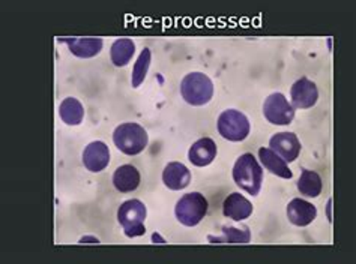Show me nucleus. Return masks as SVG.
<instances>
[{
	"label": "nucleus",
	"instance_id": "nucleus-1",
	"mask_svg": "<svg viewBox=\"0 0 356 264\" xmlns=\"http://www.w3.org/2000/svg\"><path fill=\"white\" fill-rule=\"evenodd\" d=\"M232 176L235 183L242 191L256 197L260 192L261 182H264V168L259 164L257 158L245 152L242 154L232 170Z\"/></svg>",
	"mask_w": 356,
	"mask_h": 264
},
{
	"label": "nucleus",
	"instance_id": "nucleus-5",
	"mask_svg": "<svg viewBox=\"0 0 356 264\" xmlns=\"http://www.w3.org/2000/svg\"><path fill=\"white\" fill-rule=\"evenodd\" d=\"M208 200L200 192H188L182 195L176 203V220L185 227H195L208 213Z\"/></svg>",
	"mask_w": 356,
	"mask_h": 264
},
{
	"label": "nucleus",
	"instance_id": "nucleus-15",
	"mask_svg": "<svg viewBox=\"0 0 356 264\" xmlns=\"http://www.w3.org/2000/svg\"><path fill=\"white\" fill-rule=\"evenodd\" d=\"M222 213L227 218L241 222L247 220L252 213V204L248 198L243 197L241 192H233L222 203Z\"/></svg>",
	"mask_w": 356,
	"mask_h": 264
},
{
	"label": "nucleus",
	"instance_id": "nucleus-21",
	"mask_svg": "<svg viewBox=\"0 0 356 264\" xmlns=\"http://www.w3.org/2000/svg\"><path fill=\"white\" fill-rule=\"evenodd\" d=\"M211 243H248L251 240V231L247 225L241 227H230V225H222L221 236H208Z\"/></svg>",
	"mask_w": 356,
	"mask_h": 264
},
{
	"label": "nucleus",
	"instance_id": "nucleus-20",
	"mask_svg": "<svg viewBox=\"0 0 356 264\" xmlns=\"http://www.w3.org/2000/svg\"><path fill=\"white\" fill-rule=\"evenodd\" d=\"M296 186L302 195L316 198L322 192V188H323L322 177L318 176V173L313 172V170L301 168V176H299Z\"/></svg>",
	"mask_w": 356,
	"mask_h": 264
},
{
	"label": "nucleus",
	"instance_id": "nucleus-2",
	"mask_svg": "<svg viewBox=\"0 0 356 264\" xmlns=\"http://www.w3.org/2000/svg\"><path fill=\"white\" fill-rule=\"evenodd\" d=\"M113 143L122 154L129 156L138 155L149 143L147 131L136 122H125L115 128Z\"/></svg>",
	"mask_w": 356,
	"mask_h": 264
},
{
	"label": "nucleus",
	"instance_id": "nucleus-11",
	"mask_svg": "<svg viewBox=\"0 0 356 264\" xmlns=\"http://www.w3.org/2000/svg\"><path fill=\"white\" fill-rule=\"evenodd\" d=\"M59 42L67 44L70 51L80 59L93 58V56L99 54L102 47H104V40H102V38L68 36V38H59Z\"/></svg>",
	"mask_w": 356,
	"mask_h": 264
},
{
	"label": "nucleus",
	"instance_id": "nucleus-18",
	"mask_svg": "<svg viewBox=\"0 0 356 264\" xmlns=\"http://www.w3.org/2000/svg\"><path fill=\"white\" fill-rule=\"evenodd\" d=\"M136 54V42L131 38H118L110 47V58L115 66H127Z\"/></svg>",
	"mask_w": 356,
	"mask_h": 264
},
{
	"label": "nucleus",
	"instance_id": "nucleus-3",
	"mask_svg": "<svg viewBox=\"0 0 356 264\" xmlns=\"http://www.w3.org/2000/svg\"><path fill=\"white\" fill-rule=\"evenodd\" d=\"M147 216L146 204L138 198H129L120 204L118 211V221L124 229L127 238H140L146 233L145 221Z\"/></svg>",
	"mask_w": 356,
	"mask_h": 264
},
{
	"label": "nucleus",
	"instance_id": "nucleus-24",
	"mask_svg": "<svg viewBox=\"0 0 356 264\" xmlns=\"http://www.w3.org/2000/svg\"><path fill=\"white\" fill-rule=\"evenodd\" d=\"M152 242H154V243H156V242H159V243H164L165 240H164V239H163L161 236H159V234L154 233V234H152Z\"/></svg>",
	"mask_w": 356,
	"mask_h": 264
},
{
	"label": "nucleus",
	"instance_id": "nucleus-4",
	"mask_svg": "<svg viewBox=\"0 0 356 264\" xmlns=\"http://www.w3.org/2000/svg\"><path fill=\"white\" fill-rule=\"evenodd\" d=\"M181 95L191 106H204L213 97V83L204 72H188L181 80Z\"/></svg>",
	"mask_w": 356,
	"mask_h": 264
},
{
	"label": "nucleus",
	"instance_id": "nucleus-10",
	"mask_svg": "<svg viewBox=\"0 0 356 264\" xmlns=\"http://www.w3.org/2000/svg\"><path fill=\"white\" fill-rule=\"evenodd\" d=\"M83 164L92 173H99L110 164V149L101 140L89 143L83 150Z\"/></svg>",
	"mask_w": 356,
	"mask_h": 264
},
{
	"label": "nucleus",
	"instance_id": "nucleus-17",
	"mask_svg": "<svg viewBox=\"0 0 356 264\" xmlns=\"http://www.w3.org/2000/svg\"><path fill=\"white\" fill-rule=\"evenodd\" d=\"M259 158L261 164H264L265 168H268L270 173L277 174L278 177L283 179H292L293 173L292 170L289 168L287 163L280 155H277L274 150H270L269 147H260L259 149Z\"/></svg>",
	"mask_w": 356,
	"mask_h": 264
},
{
	"label": "nucleus",
	"instance_id": "nucleus-19",
	"mask_svg": "<svg viewBox=\"0 0 356 264\" xmlns=\"http://www.w3.org/2000/svg\"><path fill=\"white\" fill-rule=\"evenodd\" d=\"M59 116L67 125L77 126L84 119V107L80 99L67 97L59 104Z\"/></svg>",
	"mask_w": 356,
	"mask_h": 264
},
{
	"label": "nucleus",
	"instance_id": "nucleus-22",
	"mask_svg": "<svg viewBox=\"0 0 356 264\" xmlns=\"http://www.w3.org/2000/svg\"><path fill=\"white\" fill-rule=\"evenodd\" d=\"M151 60H152L151 49H143L142 53L138 54V58L134 63L133 74H131V84H133V88H138L140 84L145 81L149 66H151Z\"/></svg>",
	"mask_w": 356,
	"mask_h": 264
},
{
	"label": "nucleus",
	"instance_id": "nucleus-8",
	"mask_svg": "<svg viewBox=\"0 0 356 264\" xmlns=\"http://www.w3.org/2000/svg\"><path fill=\"white\" fill-rule=\"evenodd\" d=\"M301 141L295 132H277L269 140V149L284 159L286 163H293L301 154Z\"/></svg>",
	"mask_w": 356,
	"mask_h": 264
},
{
	"label": "nucleus",
	"instance_id": "nucleus-6",
	"mask_svg": "<svg viewBox=\"0 0 356 264\" xmlns=\"http://www.w3.org/2000/svg\"><path fill=\"white\" fill-rule=\"evenodd\" d=\"M217 128L221 137L226 140L242 141L248 137L251 125L245 113L235 108H227L221 111V115L218 116Z\"/></svg>",
	"mask_w": 356,
	"mask_h": 264
},
{
	"label": "nucleus",
	"instance_id": "nucleus-7",
	"mask_svg": "<svg viewBox=\"0 0 356 264\" xmlns=\"http://www.w3.org/2000/svg\"><path fill=\"white\" fill-rule=\"evenodd\" d=\"M264 116L274 125H290L295 117V108L284 93L274 92L264 102Z\"/></svg>",
	"mask_w": 356,
	"mask_h": 264
},
{
	"label": "nucleus",
	"instance_id": "nucleus-23",
	"mask_svg": "<svg viewBox=\"0 0 356 264\" xmlns=\"http://www.w3.org/2000/svg\"><path fill=\"white\" fill-rule=\"evenodd\" d=\"M84 242H90V243H98V238H93V236H84V238L80 239V243H84Z\"/></svg>",
	"mask_w": 356,
	"mask_h": 264
},
{
	"label": "nucleus",
	"instance_id": "nucleus-13",
	"mask_svg": "<svg viewBox=\"0 0 356 264\" xmlns=\"http://www.w3.org/2000/svg\"><path fill=\"white\" fill-rule=\"evenodd\" d=\"M163 182L172 191L185 190L191 182V172L179 161L168 163L163 170Z\"/></svg>",
	"mask_w": 356,
	"mask_h": 264
},
{
	"label": "nucleus",
	"instance_id": "nucleus-12",
	"mask_svg": "<svg viewBox=\"0 0 356 264\" xmlns=\"http://www.w3.org/2000/svg\"><path fill=\"white\" fill-rule=\"evenodd\" d=\"M317 216V207L302 198H293L287 204V218L296 227H307Z\"/></svg>",
	"mask_w": 356,
	"mask_h": 264
},
{
	"label": "nucleus",
	"instance_id": "nucleus-16",
	"mask_svg": "<svg viewBox=\"0 0 356 264\" xmlns=\"http://www.w3.org/2000/svg\"><path fill=\"white\" fill-rule=\"evenodd\" d=\"M111 181H113V186L119 192L127 194L137 190L140 181H142V176H140L137 167L133 164H124L115 170Z\"/></svg>",
	"mask_w": 356,
	"mask_h": 264
},
{
	"label": "nucleus",
	"instance_id": "nucleus-14",
	"mask_svg": "<svg viewBox=\"0 0 356 264\" xmlns=\"http://www.w3.org/2000/svg\"><path fill=\"white\" fill-rule=\"evenodd\" d=\"M217 143L211 137H202L191 145L188 150V159L194 165L204 167L213 161L215 156H217Z\"/></svg>",
	"mask_w": 356,
	"mask_h": 264
},
{
	"label": "nucleus",
	"instance_id": "nucleus-9",
	"mask_svg": "<svg viewBox=\"0 0 356 264\" xmlns=\"http://www.w3.org/2000/svg\"><path fill=\"white\" fill-rule=\"evenodd\" d=\"M290 98H292L293 108H310L318 99L317 84L308 77L298 79L290 88Z\"/></svg>",
	"mask_w": 356,
	"mask_h": 264
}]
</instances>
